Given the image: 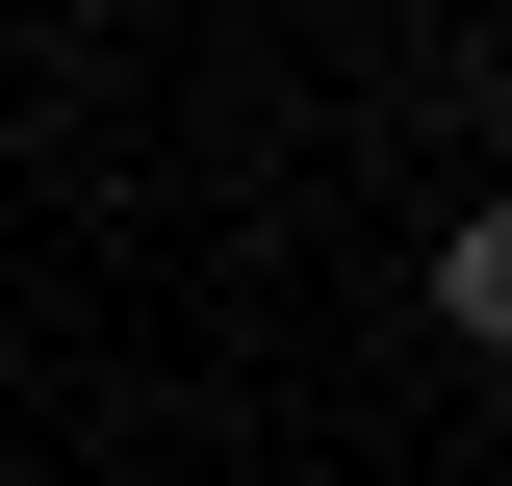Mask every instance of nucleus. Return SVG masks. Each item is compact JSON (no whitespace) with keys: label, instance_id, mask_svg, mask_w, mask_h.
I'll return each mask as SVG.
<instances>
[{"label":"nucleus","instance_id":"obj_1","mask_svg":"<svg viewBox=\"0 0 512 486\" xmlns=\"http://www.w3.org/2000/svg\"><path fill=\"white\" fill-rule=\"evenodd\" d=\"M436 333H461V359H512V205H461V231H436Z\"/></svg>","mask_w":512,"mask_h":486}]
</instances>
